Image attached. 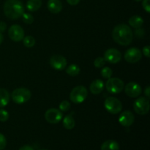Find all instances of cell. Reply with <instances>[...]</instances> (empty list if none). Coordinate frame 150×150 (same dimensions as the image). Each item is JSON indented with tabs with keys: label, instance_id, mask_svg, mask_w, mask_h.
<instances>
[{
	"label": "cell",
	"instance_id": "obj_34",
	"mask_svg": "<svg viewBox=\"0 0 150 150\" xmlns=\"http://www.w3.org/2000/svg\"><path fill=\"white\" fill-rule=\"evenodd\" d=\"M144 94L146 96V98H147V99H149L150 98V86H146V89H144Z\"/></svg>",
	"mask_w": 150,
	"mask_h": 150
},
{
	"label": "cell",
	"instance_id": "obj_17",
	"mask_svg": "<svg viewBox=\"0 0 150 150\" xmlns=\"http://www.w3.org/2000/svg\"><path fill=\"white\" fill-rule=\"evenodd\" d=\"M128 23L132 27L135 29H140L144 24V19L139 16H133L130 18Z\"/></svg>",
	"mask_w": 150,
	"mask_h": 150
},
{
	"label": "cell",
	"instance_id": "obj_27",
	"mask_svg": "<svg viewBox=\"0 0 150 150\" xmlns=\"http://www.w3.org/2000/svg\"><path fill=\"white\" fill-rule=\"evenodd\" d=\"M70 108V103L67 100H63L59 104V110L62 112L69 111Z\"/></svg>",
	"mask_w": 150,
	"mask_h": 150
},
{
	"label": "cell",
	"instance_id": "obj_14",
	"mask_svg": "<svg viewBox=\"0 0 150 150\" xmlns=\"http://www.w3.org/2000/svg\"><path fill=\"white\" fill-rule=\"evenodd\" d=\"M135 117L130 111H125L119 117V122L124 127H130L134 122Z\"/></svg>",
	"mask_w": 150,
	"mask_h": 150
},
{
	"label": "cell",
	"instance_id": "obj_25",
	"mask_svg": "<svg viewBox=\"0 0 150 150\" xmlns=\"http://www.w3.org/2000/svg\"><path fill=\"white\" fill-rule=\"evenodd\" d=\"M105 64V60L103 57H98L94 61V65L96 68H101Z\"/></svg>",
	"mask_w": 150,
	"mask_h": 150
},
{
	"label": "cell",
	"instance_id": "obj_2",
	"mask_svg": "<svg viewBox=\"0 0 150 150\" xmlns=\"http://www.w3.org/2000/svg\"><path fill=\"white\" fill-rule=\"evenodd\" d=\"M3 9L5 16L11 20L18 19L24 13V6L20 0H7Z\"/></svg>",
	"mask_w": 150,
	"mask_h": 150
},
{
	"label": "cell",
	"instance_id": "obj_11",
	"mask_svg": "<svg viewBox=\"0 0 150 150\" xmlns=\"http://www.w3.org/2000/svg\"><path fill=\"white\" fill-rule=\"evenodd\" d=\"M104 59L105 62H108L111 64H117L121 61L122 54L116 48H109L105 51L104 54Z\"/></svg>",
	"mask_w": 150,
	"mask_h": 150
},
{
	"label": "cell",
	"instance_id": "obj_22",
	"mask_svg": "<svg viewBox=\"0 0 150 150\" xmlns=\"http://www.w3.org/2000/svg\"><path fill=\"white\" fill-rule=\"evenodd\" d=\"M81 69L77 64H72L66 68V73L70 76H76L79 74Z\"/></svg>",
	"mask_w": 150,
	"mask_h": 150
},
{
	"label": "cell",
	"instance_id": "obj_7",
	"mask_svg": "<svg viewBox=\"0 0 150 150\" xmlns=\"http://www.w3.org/2000/svg\"><path fill=\"white\" fill-rule=\"evenodd\" d=\"M134 111L139 115H145L149 111V100L144 97H140L133 103Z\"/></svg>",
	"mask_w": 150,
	"mask_h": 150
},
{
	"label": "cell",
	"instance_id": "obj_1",
	"mask_svg": "<svg viewBox=\"0 0 150 150\" xmlns=\"http://www.w3.org/2000/svg\"><path fill=\"white\" fill-rule=\"evenodd\" d=\"M112 38L117 43L121 45H128L132 42L133 34L131 28L126 24H119L114 28Z\"/></svg>",
	"mask_w": 150,
	"mask_h": 150
},
{
	"label": "cell",
	"instance_id": "obj_5",
	"mask_svg": "<svg viewBox=\"0 0 150 150\" xmlns=\"http://www.w3.org/2000/svg\"><path fill=\"white\" fill-rule=\"evenodd\" d=\"M125 83L118 78H110L105 83L107 91L111 94H119L124 89Z\"/></svg>",
	"mask_w": 150,
	"mask_h": 150
},
{
	"label": "cell",
	"instance_id": "obj_24",
	"mask_svg": "<svg viewBox=\"0 0 150 150\" xmlns=\"http://www.w3.org/2000/svg\"><path fill=\"white\" fill-rule=\"evenodd\" d=\"M113 74V71L110 67H105L101 70V76L104 78V79H110Z\"/></svg>",
	"mask_w": 150,
	"mask_h": 150
},
{
	"label": "cell",
	"instance_id": "obj_9",
	"mask_svg": "<svg viewBox=\"0 0 150 150\" xmlns=\"http://www.w3.org/2000/svg\"><path fill=\"white\" fill-rule=\"evenodd\" d=\"M8 35L10 39L15 42H20L24 38V31L23 28L18 24L11 26L9 29Z\"/></svg>",
	"mask_w": 150,
	"mask_h": 150
},
{
	"label": "cell",
	"instance_id": "obj_12",
	"mask_svg": "<svg viewBox=\"0 0 150 150\" xmlns=\"http://www.w3.org/2000/svg\"><path fill=\"white\" fill-rule=\"evenodd\" d=\"M124 88L125 94L130 98H138L142 92L141 86L136 82H130Z\"/></svg>",
	"mask_w": 150,
	"mask_h": 150
},
{
	"label": "cell",
	"instance_id": "obj_31",
	"mask_svg": "<svg viewBox=\"0 0 150 150\" xmlns=\"http://www.w3.org/2000/svg\"><path fill=\"white\" fill-rule=\"evenodd\" d=\"M143 54H144V56L146 57V58H149V56H150V47H149V45H146V46L144 47Z\"/></svg>",
	"mask_w": 150,
	"mask_h": 150
},
{
	"label": "cell",
	"instance_id": "obj_15",
	"mask_svg": "<svg viewBox=\"0 0 150 150\" xmlns=\"http://www.w3.org/2000/svg\"><path fill=\"white\" fill-rule=\"evenodd\" d=\"M89 89L93 95H99L104 89L103 81L100 79H96L93 81L90 84Z\"/></svg>",
	"mask_w": 150,
	"mask_h": 150
},
{
	"label": "cell",
	"instance_id": "obj_36",
	"mask_svg": "<svg viewBox=\"0 0 150 150\" xmlns=\"http://www.w3.org/2000/svg\"><path fill=\"white\" fill-rule=\"evenodd\" d=\"M3 40H4V36H3L1 32H0V45H1V42H3Z\"/></svg>",
	"mask_w": 150,
	"mask_h": 150
},
{
	"label": "cell",
	"instance_id": "obj_21",
	"mask_svg": "<svg viewBox=\"0 0 150 150\" xmlns=\"http://www.w3.org/2000/svg\"><path fill=\"white\" fill-rule=\"evenodd\" d=\"M75 125V120L71 115H67L63 119V126L67 130H72L74 128Z\"/></svg>",
	"mask_w": 150,
	"mask_h": 150
},
{
	"label": "cell",
	"instance_id": "obj_20",
	"mask_svg": "<svg viewBox=\"0 0 150 150\" xmlns=\"http://www.w3.org/2000/svg\"><path fill=\"white\" fill-rule=\"evenodd\" d=\"M42 6V0H28L26 8L30 12H35Z\"/></svg>",
	"mask_w": 150,
	"mask_h": 150
},
{
	"label": "cell",
	"instance_id": "obj_26",
	"mask_svg": "<svg viewBox=\"0 0 150 150\" xmlns=\"http://www.w3.org/2000/svg\"><path fill=\"white\" fill-rule=\"evenodd\" d=\"M22 19L24 23H28V24H31L34 22V17L30 14V13H25L22 15Z\"/></svg>",
	"mask_w": 150,
	"mask_h": 150
},
{
	"label": "cell",
	"instance_id": "obj_29",
	"mask_svg": "<svg viewBox=\"0 0 150 150\" xmlns=\"http://www.w3.org/2000/svg\"><path fill=\"white\" fill-rule=\"evenodd\" d=\"M7 145V140L5 136L0 133V150H3Z\"/></svg>",
	"mask_w": 150,
	"mask_h": 150
},
{
	"label": "cell",
	"instance_id": "obj_10",
	"mask_svg": "<svg viewBox=\"0 0 150 150\" xmlns=\"http://www.w3.org/2000/svg\"><path fill=\"white\" fill-rule=\"evenodd\" d=\"M142 57V53L137 48H129L125 54V59L128 63L135 64L140 61Z\"/></svg>",
	"mask_w": 150,
	"mask_h": 150
},
{
	"label": "cell",
	"instance_id": "obj_3",
	"mask_svg": "<svg viewBox=\"0 0 150 150\" xmlns=\"http://www.w3.org/2000/svg\"><path fill=\"white\" fill-rule=\"evenodd\" d=\"M11 97L13 102L16 104H23L30 99L32 93L26 88H18L12 92Z\"/></svg>",
	"mask_w": 150,
	"mask_h": 150
},
{
	"label": "cell",
	"instance_id": "obj_30",
	"mask_svg": "<svg viewBox=\"0 0 150 150\" xmlns=\"http://www.w3.org/2000/svg\"><path fill=\"white\" fill-rule=\"evenodd\" d=\"M142 6L147 13H150V0H143Z\"/></svg>",
	"mask_w": 150,
	"mask_h": 150
},
{
	"label": "cell",
	"instance_id": "obj_35",
	"mask_svg": "<svg viewBox=\"0 0 150 150\" xmlns=\"http://www.w3.org/2000/svg\"><path fill=\"white\" fill-rule=\"evenodd\" d=\"M18 150H34V149L29 145H24V146H21Z\"/></svg>",
	"mask_w": 150,
	"mask_h": 150
},
{
	"label": "cell",
	"instance_id": "obj_23",
	"mask_svg": "<svg viewBox=\"0 0 150 150\" xmlns=\"http://www.w3.org/2000/svg\"><path fill=\"white\" fill-rule=\"evenodd\" d=\"M23 45L27 48H32L35 45V39L32 36H26L22 40Z\"/></svg>",
	"mask_w": 150,
	"mask_h": 150
},
{
	"label": "cell",
	"instance_id": "obj_8",
	"mask_svg": "<svg viewBox=\"0 0 150 150\" xmlns=\"http://www.w3.org/2000/svg\"><path fill=\"white\" fill-rule=\"evenodd\" d=\"M62 118V112L57 108H50L45 113V120L51 124H57L61 122Z\"/></svg>",
	"mask_w": 150,
	"mask_h": 150
},
{
	"label": "cell",
	"instance_id": "obj_4",
	"mask_svg": "<svg viewBox=\"0 0 150 150\" xmlns=\"http://www.w3.org/2000/svg\"><path fill=\"white\" fill-rule=\"evenodd\" d=\"M87 89L83 86H78L73 88L70 94V99L76 104L81 103L87 97Z\"/></svg>",
	"mask_w": 150,
	"mask_h": 150
},
{
	"label": "cell",
	"instance_id": "obj_19",
	"mask_svg": "<svg viewBox=\"0 0 150 150\" xmlns=\"http://www.w3.org/2000/svg\"><path fill=\"white\" fill-rule=\"evenodd\" d=\"M101 150H120V144L114 140L105 141L101 145Z\"/></svg>",
	"mask_w": 150,
	"mask_h": 150
},
{
	"label": "cell",
	"instance_id": "obj_13",
	"mask_svg": "<svg viewBox=\"0 0 150 150\" xmlns=\"http://www.w3.org/2000/svg\"><path fill=\"white\" fill-rule=\"evenodd\" d=\"M50 64L57 70H62L67 67V59L63 56L54 55L50 59Z\"/></svg>",
	"mask_w": 150,
	"mask_h": 150
},
{
	"label": "cell",
	"instance_id": "obj_16",
	"mask_svg": "<svg viewBox=\"0 0 150 150\" xmlns=\"http://www.w3.org/2000/svg\"><path fill=\"white\" fill-rule=\"evenodd\" d=\"M47 7L48 10L54 14L60 13L62 10V4L60 0H48Z\"/></svg>",
	"mask_w": 150,
	"mask_h": 150
},
{
	"label": "cell",
	"instance_id": "obj_18",
	"mask_svg": "<svg viewBox=\"0 0 150 150\" xmlns=\"http://www.w3.org/2000/svg\"><path fill=\"white\" fill-rule=\"evenodd\" d=\"M10 102V94L5 89H0V108L5 107Z\"/></svg>",
	"mask_w": 150,
	"mask_h": 150
},
{
	"label": "cell",
	"instance_id": "obj_33",
	"mask_svg": "<svg viewBox=\"0 0 150 150\" xmlns=\"http://www.w3.org/2000/svg\"><path fill=\"white\" fill-rule=\"evenodd\" d=\"M81 0H67V2L70 5H77L79 2H80Z\"/></svg>",
	"mask_w": 150,
	"mask_h": 150
},
{
	"label": "cell",
	"instance_id": "obj_37",
	"mask_svg": "<svg viewBox=\"0 0 150 150\" xmlns=\"http://www.w3.org/2000/svg\"><path fill=\"white\" fill-rule=\"evenodd\" d=\"M134 1H142V0H134Z\"/></svg>",
	"mask_w": 150,
	"mask_h": 150
},
{
	"label": "cell",
	"instance_id": "obj_6",
	"mask_svg": "<svg viewBox=\"0 0 150 150\" xmlns=\"http://www.w3.org/2000/svg\"><path fill=\"white\" fill-rule=\"evenodd\" d=\"M105 109L112 114H117L122 109V105L120 100L114 97H108L104 103Z\"/></svg>",
	"mask_w": 150,
	"mask_h": 150
},
{
	"label": "cell",
	"instance_id": "obj_38",
	"mask_svg": "<svg viewBox=\"0 0 150 150\" xmlns=\"http://www.w3.org/2000/svg\"><path fill=\"white\" fill-rule=\"evenodd\" d=\"M40 150H48V149H40Z\"/></svg>",
	"mask_w": 150,
	"mask_h": 150
},
{
	"label": "cell",
	"instance_id": "obj_28",
	"mask_svg": "<svg viewBox=\"0 0 150 150\" xmlns=\"http://www.w3.org/2000/svg\"><path fill=\"white\" fill-rule=\"evenodd\" d=\"M9 113L6 110L0 108V122H6L9 119Z\"/></svg>",
	"mask_w": 150,
	"mask_h": 150
},
{
	"label": "cell",
	"instance_id": "obj_32",
	"mask_svg": "<svg viewBox=\"0 0 150 150\" xmlns=\"http://www.w3.org/2000/svg\"><path fill=\"white\" fill-rule=\"evenodd\" d=\"M6 29H7V24L5 23V22L0 21V32L2 33L6 30Z\"/></svg>",
	"mask_w": 150,
	"mask_h": 150
}]
</instances>
